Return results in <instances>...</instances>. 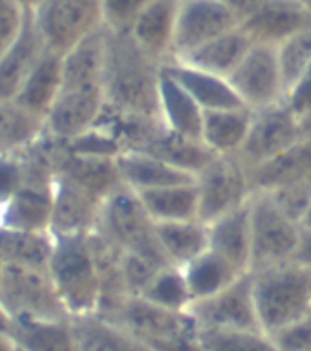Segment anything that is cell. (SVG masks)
Listing matches in <instances>:
<instances>
[{"mask_svg":"<svg viewBox=\"0 0 311 351\" xmlns=\"http://www.w3.org/2000/svg\"><path fill=\"white\" fill-rule=\"evenodd\" d=\"M103 92L108 108L139 119H159L158 88L163 64L147 55L128 32L104 27Z\"/></svg>","mask_w":311,"mask_h":351,"instance_id":"obj_1","label":"cell"},{"mask_svg":"<svg viewBox=\"0 0 311 351\" xmlns=\"http://www.w3.org/2000/svg\"><path fill=\"white\" fill-rule=\"evenodd\" d=\"M90 236H54L48 274L71 320L95 317L101 304V276Z\"/></svg>","mask_w":311,"mask_h":351,"instance_id":"obj_2","label":"cell"},{"mask_svg":"<svg viewBox=\"0 0 311 351\" xmlns=\"http://www.w3.org/2000/svg\"><path fill=\"white\" fill-rule=\"evenodd\" d=\"M251 278L258 324L264 333H277L310 315V271L295 260L253 269Z\"/></svg>","mask_w":311,"mask_h":351,"instance_id":"obj_3","label":"cell"},{"mask_svg":"<svg viewBox=\"0 0 311 351\" xmlns=\"http://www.w3.org/2000/svg\"><path fill=\"white\" fill-rule=\"evenodd\" d=\"M95 234L119 252L139 254L161 265H170L159 249L156 223L139 196L126 186H119L103 202Z\"/></svg>","mask_w":311,"mask_h":351,"instance_id":"obj_4","label":"cell"},{"mask_svg":"<svg viewBox=\"0 0 311 351\" xmlns=\"http://www.w3.org/2000/svg\"><path fill=\"white\" fill-rule=\"evenodd\" d=\"M251 213V271L295 258L302 238L301 223L280 208L266 191L253 192Z\"/></svg>","mask_w":311,"mask_h":351,"instance_id":"obj_5","label":"cell"},{"mask_svg":"<svg viewBox=\"0 0 311 351\" xmlns=\"http://www.w3.org/2000/svg\"><path fill=\"white\" fill-rule=\"evenodd\" d=\"M198 219L211 223L235 210L253 196L251 178L238 156H213L194 178Z\"/></svg>","mask_w":311,"mask_h":351,"instance_id":"obj_6","label":"cell"},{"mask_svg":"<svg viewBox=\"0 0 311 351\" xmlns=\"http://www.w3.org/2000/svg\"><path fill=\"white\" fill-rule=\"evenodd\" d=\"M33 19L46 49L59 55L104 27L101 0H44Z\"/></svg>","mask_w":311,"mask_h":351,"instance_id":"obj_7","label":"cell"},{"mask_svg":"<svg viewBox=\"0 0 311 351\" xmlns=\"http://www.w3.org/2000/svg\"><path fill=\"white\" fill-rule=\"evenodd\" d=\"M0 306L13 318H70L48 271L2 265Z\"/></svg>","mask_w":311,"mask_h":351,"instance_id":"obj_8","label":"cell"},{"mask_svg":"<svg viewBox=\"0 0 311 351\" xmlns=\"http://www.w3.org/2000/svg\"><path fill=\"white\" fill-rule=\"evenodd\" d=\"M306 137L304 125L286 101L253 110L251 126L238 158L247 170L258 169Z\"/></svg>","mask_w":311,"mask_h":351,"instance_id":"obj_9","label":"cell"},{"mask_svg":"<svg viewBox=\"0 0 311 351\" xmlns=\"http://www.w3.org/2000/svg\"><path fill=\"white\" fill-rule=\"evenodd\" d=\"M227 81L242 104L249 110H262L282 103L288 93L275 46L253 44Z\"/></svg>","mask_w":311,"mask_h":351,"instance_id":"obj_10","label":"cell"},{"mask_svg":"<svg viewBox=\"0 0 311 351\" xmlns=\"http://www.w3.org/2000/svg\"><path fill=\"white\" fill-rule=\"evenodd\" d=\"M198 329L218 331H257L260 329L253 296L251 271L216 295L192 302L187 309ZM262 331V329H260Z\"/></svg>","mask_w":311,"mask_h":351,"instance_id":"obj_11","label":"cell"},{"mask_svg":"<svg viewBox=\"0 0 311 351\" xmlns=\"http://www.w3.org/2000/svg\"><path fill=\"white\" fill-rule=\"evenodd\" d=\"M242 26L224 0H181L172 59H180L220 35Z\"/></svg>","mask_w":311,"mask_h":351,"instance_id":"obj_12","label":"cell"},{"mask_svg":"<svg viewBox=\"0 0 311 351\" xmlns=\"http://www.w3.org/2000/svg\"><path fill=\"white\" fill-rule=\"evenodd\" d=\"M106 110L103 88H62L44 119L46 136L55 143H70L97 125Z\"/></svg>","mask_w":311,"mask_h":351,"instance_id":"obj_13","label":"cell"},{"mask_svg":"<svg viewBox=\"0 0 311 351\" xmlns=\"http://www.w3.org/2000/svg\"><path fill=\"white\" fill-rule=\"evenodd\" d=\"M310 26L311 5L306 0H264L260 8L242 22L253 43L275 48Z\"/></svg>","mask_w":311,"mask_h":351,"instance_id":"obj_14","label":"cell"},{"mask_svg":"<svg viewBox=\"0 0 311 351\" xmlns=\"http://www.w3.org/2000/svg\"><path fill=\"white\" fill-rule=\"evenodd\" d=\"M108 322L125 328L126 331L145 340L147 344H154L196 328L189 313L169 311L163 307L154 306L141 296H128L114 320Z\"/></svg>","mask_w":311,"mask_h":351,"instance_id":"obj_15","label":"cell"},{"mask_svg":"<svg viewBox=\"0 0 311 351\" xmlns=\"http://www.w3.org/2000/svg\"><path fill=\"white\" fill-rule=\"evenodd\" d=\"M101 205L103 202L95 199L65 178L55 176L49 232L55 238L93 234L97 227Z\"/></svg>","mask_w":311,"mask_h":351,"instance_id":"obj_16","label":"cell"},{"mask_svg":"<svg viewBox=\"0 0 311 351\" xmlns=\"http://www.w3.org/2000/svg\"><path fill=\"white\" fill-rule=\"evenodd\" d=\"M55 174L77 185L99 202H104L112 192L123 186L115 158L68 152L59 143L55 150Z\"/></svg>","mask_w":311,"mask_h":351,"instance_id":"obj_17","label":"cell"},{"mask_svg":"<svg viewBox=\"0 0 311 351\" xmlns=\"http://www.w3.org/2000/svg\"><path fill=\"white\" fill-rule=\"evenodd\" d=\"M181 0H152L130 27L136 44L161 64L172 59L176 24Z\"/></svg>","mask_w":311,"mask_h":351,"instance_id":"obj_18","label":"cell"},{"mask_svg":"<svg viewBox=\"0 0 311 351\" xmlns=\"http://www.w3.org/2000/svg\"><path fill=\"white\" fill-rule=\"evenodd\" d=\"M121 183L136 194L145 191H154L161 186L191 183L196 176L181 170L163 159L150 156L139 150H123L115 158Z\"/></svg>","mask_w":311,"mask_h":351,"instance_id":"obj_19","label":"cell"},{"mask_svg":"<svg viewBox=\"0 0 311 351\" xmlns=\"http://www.w3.org/2000/svg\"><path fill=\"white\" fill-rule=\"evenodd\" d=\"M8 335L19 351H79L71 318H13Z\"/></svg>","mask_w":311,"mask_h":351,"instance_id":"obj_20","label":"cell"},{"mask_svg":"<svg viewBox=\"0 0 311 351\" xmlns=\"http://www.w3.org/2000/svg\"><path fill=\"white\" fill-rule=\"evenodd\" d=\"M209 249L229 260L242 273L251 271V213L249 202L207 223Z\"/></svg>","mask_w":311,"mask_h":351,"instance_id":"obj_21","label":"cell"},{"mask_svg":"<svg viewBox=\"0 0 311 351\" xmlns=\"http://www.w3.org/2000/svg\"><path fill=\"white\" fill-rule=\"evenodd\" d=\"M158 112L167 130L200 141L205 112L165 68H161L159 77Z\"/></svg>","mask_w":311,"mask_h":351,"instance_id":"obj_22","label":"cell"},{"mask_svg":"<svg viewBox=\"0 0 311 351\" xmlns=\"http://www.w3.org/2000/svg\"><path fill=\"white\" fill-rule=\"evenodd\" d=\"M46 51L33 13H27L26 24L13 46L0 57V99H15L22 82Z\"/></svg>","mask_w":311,"mask_h":351,"instance_id":"obj_23","label":"cell"},{"mask_svg":"<svg viewBox=\"0 0 311 351\" xmlns=\"http://www.w3.org/2000/svg\"><path fill=\"white\" fill-rule=\"evenodd\" d=\"M62 90V55L46 49L37 66L22 82L13 101L30 114L46 119L54 103Z\"/></svg>","mask_w":311,"mask_h":351,"instance_id":"obj_24","label":"cell"},{"mask_svg":"<svg viewBox=\"0 0 311 351\" xmlns=\"http://www.w3.org/2000/svg\"><path fill=\"white\" fill-rule=\"evenodd\" d=\"M253 40L249 38L244 27L238 26L231 32L220 35L211 43L203 44L185 57L174 59L176 62L192 66L196 70L214 73V75L227 77L235 71V68L240 64V60L246 57L249 48L253 46Z\"/></svg>","mask_w":311,"mask_h":351,"instance_id":"obj_25","label":"cell"},{"mask_svg":"<svg viewBox=\"0 0 311 351\" xmlns=\"http://www.w3.org/2000/svg\"><path fill=\"white\" fill-rule=\"evenodd\" d=\"M163 68L191 93L192 99L200 104L203 112L244 106L236 92L225 77L196 70L192 66L181 64L176 60L165 62Z\"/></svg>","mask_w":311,"mask_h":351,"instance_id":"obj_26","label":"cell"},{"mask_svg":"<svg viewBox=\"0 0 311 351\" xmlns=\"http://www.w3.org/2000/svg\"><path fill=\"white\" fill-rule=\"evenodd\" d=\"M251 117L253 110L246 106L205 112L200 141L213 156H238L246 143Z\"/></svg>","mask_w":311,"mask_h":351,"instance_id":"obj_27","label":"cell"},{"mask_svg":"<svg viewBox=\"0 0 311 351\" xmlns=\"http://www.w3.org/2000/svg\"><path fill=\"white\" fill-rule=\"evenodd\" d=\"M104 27L62 55V88H103Z\"/></svg>","mask_w":311,"mask_h":351,"instance_id":"obj_28","label":"cell"},{"mask_svg":"<svg viewBox=\"0 0 311 351\" xmlns=\"http://www.w3.org/2000/svg\"><path fill=\"white\" fill-rule=\"evenodd\" d=\"M156 238L165 260L176 267H185L209 249V227L202 219L156 223Z\"/></svg>","mask_w":311,"mask_h":351,"instance_id":"obj_29","label":"cell"},{"mask_svg":"<svg viewBox=\"0 0 311 351\" xmlns=\"http://www.w3.org/2000/svg\"><path fill=\"white\" fill-rule=\"evenodd\" d=\"M44 136V119L30 114L13 99H0V156L27 152Z\"/></svg>","mask_w":311,"mask_h":351,"instance_id":"obj_30","label":"cell"},{"mask_svg":"<svg viewBox=\"0 0 311 351\" xmlns=\"http://www.w3.org/2000/svg\"><path fill=\"white\" fill-rule=\"evenodd\" d=\"M311 174V134L258 169L249 170L253 192L275 191Z\"/></svg>","mask_w":311,"mask_h":351,"instance_id":"obj_31","label":"cell"},{"mask_svg":"<svg viewBox=\"0 0 311 351\" xmlns=\"http://www.w3.org/2000/svg\"><path fill=\"white\" fill-rule=\"evenodd\" d=\"M54 243L51 232H27L0 227V263L48 271Z\"/></svg>","mask_w":311,"mask_h":351,"instance_id":"obj_32","label":"cell"},{"mask_svg":"<svg viewBox=\"0 0 311 351\" xmlns=\"http://www.w3.org/2000/svg\"><path fill=\"white\" fill-rule=\"evenodd\" d=\"M181 269L185 273L192 302L216 295L225 287H229L231 284H235L242 274H246L238 267H235L229 260H225L224 256H220L218 252L211 251V249H207L203 254L194 258L191 263H187L185 267Z\"/></svg>","mask_w":311,"mask_h":351,"instance_id":"obj_33","label":"cell"},{"mask_svg":"<svg viewBox=\"0 0 311 351\" xmlns=\"http://www.w3.org/2000/svg\"><path fill=\"white\" fill-rule=\"evenodd\" d=\"M137 196L154 223L198 219V192L194 181L139 192Z\"/></svg>","mask_w":311,"mask_h":351,"instance_id":"obj_34","label":"cell"},{"mask_svg":"<svg viewBox=\"0 0 311 351\" xmlns=\"http://www.w3.org/2000/svg\"><path fill=\"white\" fill-rule=\"evenodd\" d=\"M81 351H154L143 339L101 317L73 320Z\"/></svg>","mask_w":311,"mask_h":351,"instance_id":"obj_35","label":"cell"},{"mask_svg":"<svg viewBox=\"0 0 311 351\" xmlns=\"http://www.w3.org/2000/svg\"><path fill=\"white\" fill-rule=\"evenodd\" d=\"M139 296L154 306L176 313H187L192 304L185 273L176 265H165L159 269Z\"/></svg>","mask_w":311,"mask_h":351,"instance_id":"obj_36","label":"cell"},{"mask_svg":"<svg viewBox=\"0 0 311 351\" xmlns=\"http://www.w3.org/2000/svg\"><path fill=\"white\" fill-rule=\"evenodd\" d=\"M198 337L207 351H280L275 340L257 331H218L198 329Z\"/></svg>","mask_w":311,"mask_h":351,"instance_id":"obj_37","label":"cell"},{"mask_svg":"<svg viewBox=\"0 0 311 351\" xmlns=\"http://www.w3.org/2000/svg\"><path fill=\"white\" fill-rule=\"evenodd\" d=\"M280 70L284 75L286 88L290 86L311 64V26L295 33L293 37L277 46Z\"/></svg>","mask_w":311,"mask_h":351,"instance_id":"obj_38","label":"cell"},{"mask_svg":"<svg viewBox=\"0 0 311 351\" xmlns=\"http://www.w3.org/2000/svg\"><path fill=\"white\" fill-rule=\"evenodd\" d=\"M165 267L161 263L154 262L150 258L130 254V252H121V274L123 282L130 296H139L147 284L159 269Z\"/></svg>","mask_w":311,"mask_h":351,"instance_id":"obj_39","label":"cell"},{"mask_svg":"<svg viewBox=\"0 0 311 351\" xmlns=\"http://www.w3.org/2000/svg\"><path fill=\"white\" fill-rule=\"evenodd\" d=\"M269 194L273 196L275 202L279 203L280 208L288 216L301 223L302 216L311 205V174L301 178V180L291 181L288 185L279 186L275 191H269Z\"/></svg>","mask_w":311,"mask_h":351,"instance_id":"obj_40","label":"cell"},{"mask_svg":"<svg viewBox=\"0 0 311 351\" xmlns=\"http://www.w3.org/2000/svg\"><path fill=\"white\" fill-rule=\"evenodd\" d=\"M103 2L104 27L112 32H130L139 13L152 0H101Z\"/></svg>","mask_w":311,"mask_h":351,"instance_id":"obj_41","label":"cell"},{"mask_svg":"<svg viewBox=\"0 0 311 351\" xmlns=\"http://www.w3.org/2000/svg\"><path fill=\"white\" fill-rule=\"evenodd\" d=\"M26 183L24 154L0 156V207L10 202Z\"/></svg>","mask_w":311,"mask_h":351,"instance_id":"obj_42","label":"cell"},{"mask_svg":"<svg viewBox=\"0 0 311 351\" xmlns=\"http://www.w3.org/2000/svg\"><path fill=\"white\" fill-rule=\"evenodd\" d=\"M26 19L27 13L15 0H0V57L19 38Z\"/></svg>","mask_w":311,"mask_h":351,"instance_id":"obj_43","label":"cell"},{"mask_svg":"<svg viewBox=\"0 0 311 351\" xmlns=\"http://www.w3.org/2000/svg\"><path fill=\"white\" fill-rule=\"evenodd\" d=\"M280 351H311V315L269 335Z\"/></svg>","mask_w":311,"mask_h":351,"instance_id":"obj_44","label":"cell"},{"mask_svg":"<svg viewBox=\"0 0 311 351\" xmlns=\"http://www.w3.org/2000/svg\"><path fill=\"white\" fill-rule=\"evenodd\" d=\"M286 104L302 121H311V64L286 93Z\"/></svg>","mask_w":311,"mask_h":351,"instance_id":"obj_45","label":"cell"},{"mask_svg":"<svg viewBox=\"0 0 311 351\" xmlns=\"http://www.w3.org/2000/svg\"><path fill=\"white\" fill-rule=\"evenodd\" d=\"M148 346L154 351H207L203 348L200 337H198V328Z\"/></svg>","mask_w":311,"mask_h":351,"instance_id":"obj_46","label":"cell"},{"mask_svg":"<svg viewBox=\"0 0 311 351\" xmlns=\"http://www.w3.org/2000/svg\"><path fill=\"white\" fill-rule=\"evenodd\" d=\"M224 2L238 15L240 22H244L247 16H251L260 8L264 0H224Z\"/></svg>","mask_w":311,"mask_h":351,"instance_id":"obj_47","label":"cell"},{"mask_svg":"<svg viewBox=\"0 0 311 351\" xmlns=\"http://www.w3.org/2000/svg\"><path fill=\"white\" fill-rule=\"evenodd\" d=\"M293 260L301 263L302 267H306L308 271H311V230H302L301 243H299V249H297Z\"/></svg>","mask_w":311,"mask_h":351,"instance_id":"obj_48","label":"cell"},{"mask_svg":"<svg viewBox=\"0 0 311 351\" xmlns=\"http://www.w3.org/2000/svg\"><path fill=\"white\" fill-rule=\"evenodd\" d=\"M26 13H35V11L44 4V0H15Z\"/></svg>","mask_w":311,"mask_h":351,"instance_id":"obj_49","label":"cell"},{"mask_svg":"<svg viewBox=\"0 0 311 351\" xmlns=\"http://www.w3.org/2000/svg\"><path fill=\"white\" fill-rule=\"evenodd\" d=\"M0 351H16L15 344L10 339L8 331H0Z\"/></svg>","mask_w":311,"mask_h":351,"instance_id":"obj_50","label":"cell"},{"mask_svg":"<svg viewBox=\"0 0 311 351\" xmlns=\"http://www.w3.org/2000/svg\"><path fill=\"white\" fill-rule=\"evenodd\" d=\"M301 227H302V230H311V205L308 207V210L304 213V216H302Z\"/></svg>","mask_w":311,"mask_h":351,"instance_id":"obj_51","label":"cell"},{"mask_svg":"<svg viewBox=\"0 0 311 351\" xmlns=\"http://www.w3.org/2000/svg\"><path fill=\"white\" fill-rule=\"evenodd\" d=\"M10 328V317L5 315L4 307L0 306V331H8Z\"/></svg>","mask_w":311,"mask_h":351,"instance_id":"obj_52","label":"cell"},{"mask_svg":"<svg viewBox=\"0 0 311 351\" xmlns=\"http://www.w3.org/2000/svg\"><path fill=\"white\" fill-rule=\"evenodd\" d=\"M310 293H311V271H310Z\"/></svg>","mask_w":311,"mask_h":351,"instance_id":"obj_53","label":"cell"},{"mask_svg":"<svg viewBox=\"0 0 311 351\" xmlns=\"http://www.w3.org/2000/svg\"><path fill=\"white\" fill-rule=\"evenodd\" d=\"M0 271H2V263H0Z\"/></svg>","mask_w":311,"mask_h":351,"instance_id":"obj_54","label":"cell"},{"mask_svg":"<svg viewBox=\"0 0 311 351\" xmlns=\"http://www.w3.org/2000/svg\"><path fill=\"white\" fill-rule=\"evenodd\" d=\"M310 315H311V311H310Z\"/></svg>","mask_w":311,"mask_h":351,"instance_id":"obj_55","label":"cell"},{"mask_svg":"<svg viewBox=\"0 0 311 351\" xmlns=\"http://www.w3.org/2000/svg\"><path fill=\"white\" fill-rule=\"evenodd\" d=\"M16 351H19V350H16Z\"/></svg>","mask_w":311,"mask_h":351,"instance_id":"obj_56","label":"cell"}]
</instances>
